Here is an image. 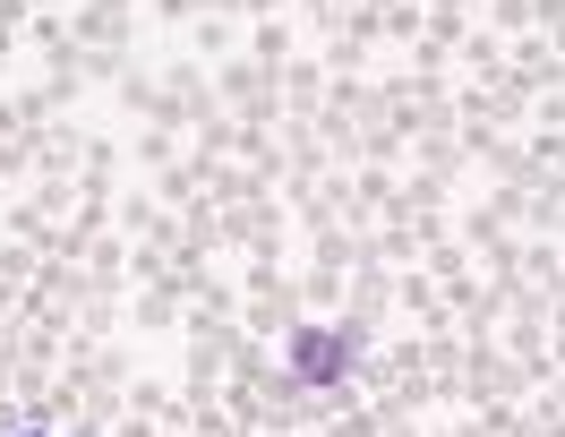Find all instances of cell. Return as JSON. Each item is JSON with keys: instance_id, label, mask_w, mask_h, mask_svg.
Listing matches in <instances>:
<instances>
[{"instance_id": "6da1fadb", "label": "cell", "mask_w": 565, "mask_h": 437, "mask_svg": "<svg viewBox=\"0 0 565 437\" xmlns=\"http://www.w3.org/2000/svg\"><path fill=\"white\" fill-rule=\"evenodd\" d=\"M291 377H300V386H343V377H352V334L343 327H300L291 334Z\"/></svg>"}]
</instances>
